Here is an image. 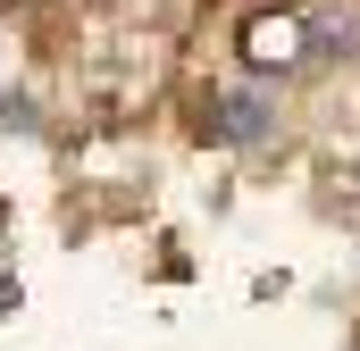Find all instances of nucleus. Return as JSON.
<instances>
[{
  "label": "nucleus",
  "instance_id": "1",
  "mask_svg": "<svg viewBox=\"0 0 360 351\" xmlns=\"http://www.w3.org/2000/svg\"><path fill=\"white\" fill-rule=\"evenodd\" d=\"M201 134H210V143H260V134H269V109H260L252 92H218V100L201 109Z\"/></svg>",
  "mask_w": 360,
  "mask_h": 351
},
{
  "label": "nucleus",
  "instance_id": "2",
  "mask_svg": "<svg viewBox=\"0 0 360 351\" xmlns=\"http://www.w3.org/2000/svg\"><path fill=\"white\" fill-rule=\"evenodd\" d=\"M243 59H252V67H293V59H302V25H293V17H252V25H243Z\"/></svg>",
  "mask_w": 360,
  "mask_h": 351
}]
</instances>
